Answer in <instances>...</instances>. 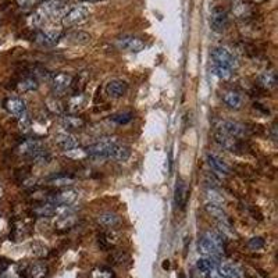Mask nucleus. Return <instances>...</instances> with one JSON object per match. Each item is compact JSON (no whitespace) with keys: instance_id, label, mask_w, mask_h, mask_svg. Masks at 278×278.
Masks as SVG:
<instances>
[{"instance_id":"f257e3e1","label":"nucleus","mask_w":278,"mask_h":278,"mask_svg":"<svg viewBox=\"0 0 278 278\" xmlns=\"http://www.w3.org/2000/svg\"><path fill=\"white\" fill-rule=\"evenodd\" d=\"M198 251L205 257L218 260L221 257V255L224 253L223 235L214 234V232H206L198 242Z\"/></svg>"},{"instance_id":"f03ea898","label":"nucleus","mask_w":278,"mask_h":278,"mask_svg":"<svg viewBox=\"0 0 278 278\" xmlns=\"http://www.w3.org/2000/svg\"><path fill=\"white\" fill-rule=\"evenodd\" d=\"M17 153L20 156L29 157L39 163H47L50 160V155L44 146V143L39 139H26L23 143H20L17 148Z\"/></svg>"},{"instance_id":"7ed1b4c3","label":"nucleus","mask_w":278,"mask_h":278,"mask_svg":"<svg viewBox=\"0 0 278 278\" xmlns=\"http://www.w3.org/2000/svg\"><path fill=\"white\" fill-rule=\"evenodd\" d=\"M118 143V140L116 137H104L100 140H97L96 143L89 145L85 148L87 156L91 157H110L113 148Z\"/></svg>"},{"instance_id":"20e7f679","label":"nucleus","mask_w":278,"mask_h":278,"mask_svg":"<svg viewBox=\"0 0 278 278\" xmlns=\"http://www.w3.org/2000/svg\"><path fill=\"white\" fill-rule=\"evenodd\" d=\"M216 132H220L223 135L234 137V138L243 139L249 135L251 130L246 128V125L239 124V122L228 121V120H220L216 122Z\"/></svg>"},{"instance_id":"39448f33","label":"nucleus","mask_w":278,"mask_h":278,"mask_svg":"<svg viewBox=\"0 0 278 278\" xmlns=\"http://www.w3.org/2000/svg\"><path fill=\"white\" fill-rule=\"evenodd\" d=\"M88 18H89V10L87 7L74 6L64 13V16L61 17V24H63V26L71 28V26L84 24L85 21H88Z\"/></svg>"},{"instance_id":"423d86ee","label":"nucleus","mask_w":278,"mask_h":278,"mask_svg":"<svg viewBox=\"0 0 278 278\" xmlns=\"http://www.w3.org/2000/svg\"><path fill=\"white\" fill-rule=\"evenodd\" d=\"M214 142L217 143L218 146H221V148L226 149L228 152H231V153H236V155L245 153V149H246L245 140H242L241 138H234V137L223 135L220 132L214 134Z\"/></svg>"},{"instance_id":"0eeeda50","label":"nucleus","mask_w":278,"mask_h":278,"mask_svg":"<svg viewBox=\"0 0 278 278\" xmlns=\"http://www.w3.org/2000/svg\"><path fill=\"white\" fill-rule=\"evenodd\" d=\"M78 199V192L75 191V189H71V188H63L60 191H56L50 193L49 196H47V199L46 202H50L53 205H56V206H64V208H67V206H71V205H74L75 203V200Z\"/></svg>"},{"instance_id":"6e6552de","label":"nucleus","mask_w":278,"mask_h":278,"mask_svg":"<svg viewBox=\"0 0 278 278\" xmlns=\"http://www.w3.org/2000/svg\"><path fill=\"white\" fill-rule=\"evenodd\" d=\"M116 45L118 49L131 53H139L145 49V42L134 35H121L116 39Z\"/></svg>"},{"instance_id":"1a4fd4ad","label":"nucleus","mask_w":278,"mask_h":278,"mask_svg":"<svg viewBox=\"0 0 278 278\" xmlns=\"http://www.w3.org/2000/svg\"><path fill=\"white\" fill-rule=\"evenodd\" d=\"M72 81H74V77L67 74V72H59V74L53 75L52 81H50L53 96L60 97V96L64 95L69 89H71Z\"/></svg>"},{"instance_id":"9d476101","label":"nucleus","mask_w":278,"mask_h":278,"mask_svg":"<svg viewBox=\"0 0 278 278\" xmlns=\"http://www.w3.org/2000/svg\"><path fill=\"white\" fill-rule=\"evenodd\" d=\"M211 59H213V63L232 70V71L238 67V61L235 59V56L230 50H227L226 47H216V49H213Z\"/></svg>"},{"instance_id":"9b49d317","label":"nucleus","mask_w":278,"mask_h":278,"mask_svg":"<svg viewBox=\"0 0 278 278\" xmlns=\"http://www.w3.org/2000/svg\"><path fill=\"white\" fill-rule=\"evenodd\" d=\"M210 26L214 32H224L228 26V14L223 7H214L210 13Z\"/></svg>"},{"instance_id":"f8f14e48","label":"nucleus","mask_w":278,"mask_h":278,"mask_svg":"<svg viewBox=\"0 0 278 278\" xmlns=\"http://www.w3.org/2000/svg\"><path fill=\"white\" fill-rule=\"evenodd\" d=\"M77 223H78V214L74 210L67 208L57 216L54 221V227L59 231H69L72 227L77 226Z\"/></svg>"},{"instance_id":"ddd939ff","label":"nucleus","mask_w":278,"mask_h":278,"mask_svg":"<svg viewBox=\"0 0 278 278\" xmlns=\"http://www.w3.org/2000/svg\"><path fill=\"white\" fill-rule=\"evenodd\" d=\"M61 34V29H39L35 34V42L42 46H53L60 41Z\"/></svg>"},{"instance_id":"4468645a","label":"nucleus","mask_w":278,"mask_h":278,"mask_svg":"<svg viewBox=\"0 0 278 278\" xmlns=\"http://www.w3.org/2000/svg\"><path fill=\"white\" fill-rule=\"evenodd\" d=\"M188 199H189V188L184 180H178L175 185V192H174V202L177 208L183 210L186 206Z\"/></svg>"},{"instance_id":"2eb2a0df","label":"nucleus","mask_w":278,"mask_h":278,"mask_svg":"<svg viewBox=\"0 0 278 278\" xmlns=\"http://www.w3.org/2000/svg\"><path fill=\"white\" fill-rule=\"evenodd\" d=\"M208 167L214 171V174H218L221 177H228L231 174V167L227 164L226 162L217 155L208 153Z\"/></svg>"},{"instance_id":"dca6fc26","label":"nucleus","mask_w":278,"mask_h":278,"mask_svg":"<svg viewBox=\"0 0 278 278\" xmlns=\"http://www.w3.org/2000/svg\"><path fill=\"white\" fill-rule=\"evenodd\" d=\"M61 125H63V128H66V130L77 131L85 128L87 121H85L84 117H81L78 114L69 113L61 116Z\"/></svg>"},{"instance_id":"f3484780","label":"nucleus","mask_w":278,"mask_h":278,"mask_svg":"<svg viewBox=\"0 0 278 278\" xmlns=\"http://www.w3.org/2000/svg\"><path fill=\"white\" fill-rule=\"evenodd\" d=\"M54 143L57 148H60L63 152H67L71 149L78 148V140L74 135H71L69 132H60L54 135Z\"/></svg>"},{"instance_id":"a211bd4d","label":"nucleus","mask_w":278,"mask_h":278,"mask_svg":"<svg viewBox=\"0 0 278 278\" xmlns=\"http://www.w3.org/2000/svg\"><path fill=\"white\" fill-rule=\"evenodd\" d=\"M21 276L24 278H47V276H49V267L45 263L36 261V263L29 264L21 273Z\"/></svg>"},{"instance_id":"6ab92c4d","label":"nucleus","mask_w":278,"mask_h":278,"mask_svg":"<svg viewBox=\"0 0 278 278\" xmlns=\"http://www.w3.org/2000/svg\"><path fill=\"white\" fill-rule=\"evenodd\" d=\"M127 91H128V84L121 79H113L106 85V93L113 99L122 97L127 93Z\"/></svg>"},{"instance_id":"aec40b11","label":"nucleus","mask_w":278,"mask_h":278,"mask_svg":"<svg viewBox=\"0 0 278 278\" xmlns=\"http://www.w3.org/2000/svg\"><path fill=\"white\" fill-rule=\"evenodd\" d=\"M87 104V96L82 93H74L69 97V100L66 102L64 107L66 110L71 114H77L78 112H81Z\"/></svg>"},{"instance_id":"412c9836","label":"nucleus","mask_w":278,"mask_h":278,"mask_svg":"<svg viewBox=\"0 0 278 278\" xmlns=\"http://www.w3.org/2000/svg\"><path fill=\"white\" fill-rule=\"evenodd\" d=\"M4 107L10 114L20 117L24 113H26V104L21 97H9L4 100Z\"/></svg>"},{"instance_id":"4be33fe9","label":"nucleus","mask_w":278,"mask_h":278,"mask_svg":"<svg viewBox=\"0 0 278 278\" xmlns=\"http://www.w3.org/2000/svg\"><path fill=\"white\" fill-rule=\"evenodd\" d=\"M59 206L53 205L50 202H42L41 205L32 208V216L36 218H49L53 217L57 213Z\"/></svg>"},{"instance_id":"5701e85b","label":"nucleus","mask_w":278,"mask_h":278,"mask_svg":"<svg viewBox=\"0 0 278 278\" xmlns=\"http://www.w3.org/2000/svg\"><path fill=\"white\" fill-rule=\"evenodd\" d=\"M97 243L102 249L109 251L118 243V235L114 230H107L106 232L97 235Z\"/></svg>"},{"instance_id":"b1692460","label":"nucleus","mask_w":278,"mask_h":278,"mask_svg":"<svg viewBox=\"0 0 278 278\" xmlns=\"http://www.w3.org/2000/svg\"><path fill=\"white\" fill-rule=\"evenodd\" d=\"M96 221L104 230H114L116 227L120 224V217L117 214L112 213V211H104V213L99 214L96 217Z\"/></svg>"},{"instance_id":"393cba45","label":"nucleus","mask_w":278,"mask_h":278,"mask_svg":"<svg viewBox=\"0 0 278 278\" xmlns=\"http://www.w3.org/2000/svg\"><path fill=\"white\" fill-rule=\"evenodd\" d=\"M16 88H17L18 92H23V93L31 92V91H36L39 88V81L32 74H26V75H24L23 78L18 81Z\"/></svg>"},{"instance_id":"a878e982","label":"nucleus","mask_w":278,"mask_h":278,"mask_svg":"<svg viewBox=\"0 0 278 278\" xmlns=\"http://www.w3.org/2000/svg\"><path fill=\"white\" fill-rule=\"evenodd\" d=\"M223 102L232 110H239L242 107L243 99L239 92L236 91H227L223 93Z\"/></svg>"},{"instance_id":"bb28decb","label":"nucleus","mask_w":278,"mask_h":278,"mask_svg":"<svg viewBox=\"0 0 278 278\" xmlns=\"http://www.w3.org/2000/svg\"><path fill=\"white\" fill-rule=\"evenodd\" d=\"M49 185L50 186H54V188H70L72 184L75 183V178L70 174H59V175H54L52 177L49 181Z\"/></svg>"},{"instance_id":"cd10ccee","label":"nucleus","mask_w":278,"mask_h":278,"mask_svg":"<svg viewBox=\"0 0 278 278\" xmlns=\"http://www.w3.org/2000/svg\"><path fill=\"white\" fill-rule=\"evenodd\" d=\"M110 157L118 163H125L131 157V148L128 145H124V143H117L112 150Z\"/></svg>"},{"instance_id":"c85d7f7f","label":"nucleus","mask_w":278,"mask_h":278,"mask_svg":"<svg viewBox=\"0 0 278 278\" xmlns=\"http://www.w3.org/2000/svg\"><path fill=\"white\" fill-rule=\"evenodd\" d=\"M257 82L263 89H274L277 87V75L274 71H264L257 77Z\"/></svg>"},{"instance_id":"c756f323","label":"nucleus","mask_w":278,"mask_h":278,"mask_svg":"<svg viewBox=\"0 0 278 278\" xmlns=\"http://www.w3.org/2000/svg\"><path fill=\"white\" fill-rule=\"evenodd\" d=\"M206 211H208V214L214 218L216 221H217L218 224H221V223H230L227 213L223 210V208H221V206H218V205L208 203V206H206Z\"/></svg>"},{"instance_id":"7c9ffc66","label":"nucleus","mask_w":278,"mask_h":278,"mask_svg":"<svg viewBox=\"0 0 278 278\" xmlns=\"http://www.w3.org/2000/svg\"><path fill=\"white\" fill-rule=\"evenodd\" d=\"M218 271L226 278H242V273L231 263H218Z\"/></svg>"},{"instance_id":"2f4dec72","label":"nucleus","mask_w":278,"mask_h":278,"mask_svg":"<svg viewBox=\"0 0 278 278\" xmlns=\"http://www.w3.org/2000/svg\"><path fill=\"white\" fill-rule=\"evenodd\" d=\"M46 109L52 114H59V116H63L64 110H66L64 103L61 102L57 96H52V97H49L46 100Z\"/></svg>"},{"instance_id":"473e14b6","label":"nucleus","mask_w":278,"mask_h":278,"mask_svg":"<svg viewBox=\"0 0 278 278\" xmlns=\"http://www.w3.org/2000/svg\"><path fill=\"white\" fill-rule=\"evenodd\" d=\"M88 81H89V72L88 71H82V72H79V75L77 77L75 81H72V91H74V93H82L84 92V89L87 87ZM72 93V95H74Z\"/></svg>"},{"instance_id":"72a5a7b5","label":"nucleus","mask_w":278,"mask_h":278,"mask_svg":"<svg viewBox=\"0 0 278 278\" xmlns=\"http://www.w3.org/2000/svg\"><path fill=\"white\" fill-rule=\"evenodd\" d=\"M69 42L74 45H87L91 42V35L84 31H74L69 35Z\"/></svg>"},{"instance_id":"f704fd0d","label":"nucleus","mask_w":278,"mask_h":278,"mask_svg":"<svg viewBox=\"0 0 278 278\" xmlns=\"http://www.w3.org/2000/svg\"><path fill=\"white\" fill-rule=\"evenodd\" d=\"M232 11H234L235 16H236L238 18H241V20L249 18L251 17V14H252V10H251V7H249L248 4H245L243 1H238V3H235L234 6H232Z\"/></svg>"},{"instance_id":"c9c22d12","label":"nucleus","mask_w":278,"mask_h":278,"mask_svg":"<svg viewBox=\"0 0 278 278\" xmlns=\"http://www.w3.org/2000/svg\"><path fill=\"white\" fill-rule=\"evenodd\" d=\"M18 128L23 134H26V132L31 131V128H32V118H31L29 114L24 113L23 116L18 117Z\"/></svg>"},{"instance_id":"e433bc0d","label":"nucleus","mask_w":278,"mask_h":278,"mask_svg":"<svg viewBox=\"0 0 278 278\" xmlns=\"http://www.w3.org/2000/svg\"><path fill=\"white\" fill-rule=\"evenodd\" d=\"M91 278H114V273L113 270L109 269V267L99 266V267L92 270Z\"/></svg>"},{"instance_id":"4c0bfd02","label":"nucleus","mask_w":278,"mask_h":278,"mask_svg":"<svg viewBox=\"0 0 278 278\" xmlns=\"http://www.w3.org/2000/svg\"><path fill=\"white\" fill-rule=\"evenodd\" d=\"M110 120L113 122H116V124H118V125H125V124H128V122H131L134 120V113H131V112H124V113L114 114Z\"/></svg>"},{"instance_id":"58836bf2","label":"nucleus","mask_w":278,"mask_h":278,"mask_svg":"<svg viewBox=\"0 0 278 278\" xmlns=\"http://www.w3.org/2000/svg\"><path fill=\"white\" fill-rule=\"evenodd\" d=\"M213 71H214V74L217 75L218 78L221 79H230L231 78V75H232V70L223 67V66L216 64V63H213Z\"/></svg>"},{"instance_id":"ea45409f","label":"nucleus","mask_w":278,"mask_h":278,"mask_svg":"<svg viewBox=\"0 0 278 278\" xmlns=\"http://www.w3.org/2000/svg\"><path fill=\"white\" fill-rule=\"evenodd\" d=\"M109 260H110V263L116 264V266H121V264H124V261L128 260V256L122 252V251H114V252L110 255Z\"/></svg>"},{"instance_id":"a19ab883","label":"nucleus","mask_w":278,"mask_h":278,"mask_svg":"<svg viewBox=\"0 0 278 278\" xmlns=\"http://www.w3.org/2000/svg\"><path fill=\"white\" fill-rule=\"evenodd\" d=\"M31 253L36 256V257H45V256H47V248L42 245V243H38V242H34L31 245Z\"/></svg>"},{"instance_id":"79ce46f5","label":"nucleus","mask_w":278,"mask_h":278,"mask_svg":"<svg viewBox=\"0 0 278 278\" xmlns=\"http://www.w3.org/2000/svg\"><path fill=\"white\" fill-rule=\"evenodd\" d=\"M208 198L210 199V203H213V205H218V206H221V205L224 203V198H223V196H220V193H218L216 188H208Z\"/></svg>"},{"instance_id":"37998d69","label":"nucleus","mask_w":278,"mask_h":278,"mask_svg":"<svg viewBox=\"0 0 278 278\" xmlns=\"http://www.w3.org/2000/svg\"><path fill=\"white\" fill-rule=\"evenodd\" d=\"M264 245H266V242L260 236H255V238H251L248 241V248L252 249V251H260L264 248Z\"/></svg>"},{"instance_id":"c03bdc74","label":"nucleus","mask_w":278,"mask_h":278,"mask_svg":"<svg viewBox=\"0 0 278 278\" xmlns=\"http://www.w3.org/2000/svg\"><path fill=\"white\" fill-rule=\"evenodd\" d=\"M271 135H273V139H274V140H277V125H276V122H274L273 127H271Z\"/></svg>"},{"instance_id":"a18cd8bd","label":"nucleus","mask_w":278,"mask_h":278,"mask_svg":"<svg viewBox=\"0 0 278 278\" xmlns=\"http://www.w3.org/2000/svg\"><path fill=\"white\" fill-rule=\"evenodd\" d=\"M79 1H84V3H97V1H103V0H79Z\"/></svg>"}]
</instances>
